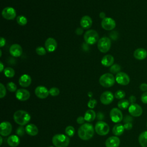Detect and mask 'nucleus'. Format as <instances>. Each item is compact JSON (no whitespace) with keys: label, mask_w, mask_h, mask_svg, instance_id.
<instances>
[{"label":"nucleus","mask_w":147,"mask_h":147,"mask_svg":"<svg viewBox=\"0 0 147 147\" xmlns=\"http://www.w3.org/2000/svg\"><path fill=\"white\" fill-rule=\"evenodd\" d=\"M94 129L92 124L88 123L82 124L78 129V136L83 140H88L93 137Z\"/></svg>","instance_id":"nucleus-1"},{"label":"nucleus","mask_w":147,"mask_h":147,"mask_svg":"<svg viewBox=\"0 0 147 147\" xmlns=\"http://www.w3.org/2000/svg\"><path fill=\"white\" fill-rule=\"evenodd\" d=\"M13 118L17 124L21 126H24L30 121V115L26 111L20 110H17L14 113Z\"/></svg>","instance_id":"nucleus-2"},{"label":"nucleus","mask_w":147,"mask_h":147,"mask_svg":"<svg viewBox=\"0 0 147 147\" xmlns=\"http://www.w3.org/2000/svg\"><path fill=\"white\" fill-rule=\"evenodd\" d=\"M69 138L63 134H57L52 138V143L56 147H67L69 144Z\"/></svg>","instance_id":"nucleus-3"},{"label":"nucleus","mask_w":147,"mask_h":147,"mask_svg":"<svg viewBox=\"0 0 147 147\" xmlns=\"http://www.w3.org/2000/svg\"><path fill=\"white\" fill-rule=\"evenodd\" d=\"M99 82L100 84L106 88L113 86L115 82V78L110 73H106L103 74L99 78Z\"/></svg>","instance_id":"nucleus-4"},{"label":"nucleus","mask_w":147,"mask_h":147,"mask_svg":"<svg viewBox=\"0 0 147 147\" xmlns=\"http://www.w3.org/2000/svg\"><path fill=\"white\" fill-rule=\"evenodd\" d=\"M84 40L87 44L94 45L98 41L99 34L98 32L94 30H88L86 31L84 34Z\"/></svg>","instance_id":"nucleus-5"},{"label":"nucleus","mask_w":147,"mask_h":147,"mask_svg":"<svg viewBox=\"0 0 147 147\" xmlns=\"http://www.w3.org/2000/svg\"><path fill=\"white\" fill-rule=\"evenodd\" d=\"M97 46L100 52L106 53L110 49L111 40L107 37H103L98 40Z\"/></svg>","instance_id":"nucleus-6"},{"label":"nucleus","mask_w":147,"mask_h":147,"mask_svg":"<svg viewBox=\"0 0 147 147\" xmlns=\"http://www.w3.org/2000/svg\"><path fill=\"white\" fill-rule=\"evenodd\" d=\"M95 131L100 136H105L110 131L109 126L107 123L102 121H98L95 126Z\"/></svg>","instance_id":"nucleus-7"},{"label":"nucleus","mask_w":147,"mask_h":147,"mask_svg":"<svg viewBox=\"0 0 147 147\" xmlns=\"http://www.w3.org/2000/svg\"><path fill=\"white\" fill-rule=\"evenodd\" d=\"M110 117L111 121L114 123H118L123 119L122 111L118 108H113L110 112Z\"/></svg>","instance_id":"nucleus-8"},{"label":"nucleus","mask_w":147,"mask_h":147,"mask_svg":"<svg viewBox=\"0 0 147 147\" xmlns=\"http://www.w3.org/2000/svg\"><path fill=\"white\" fill-rule=\"evenodd\" d=\"M101 26L105 30H111L114 29L116 26V22L114 19L110 17H106L102 20Z\"/></svg>","instance_id":"nucleus-9"},{"label":"nucleus","mask_w":147,"mask_h":147,"mask_svg":"<svg viewBox=\"0 0 147 147\" xmlns=\"http://www.w3.org/2000/svg\"><path fill=\"white\" fill-rule=\"evenodd\" d=\"M115 81L121 85L126 86L130 82V78L129 75L123 72H119L115 76Z\"/></svg>","instance_id":"nucleus-10"},{"label":"nucleus","mask_w":147,"mask_h":147,"mask_svg":"<svg viewBox=\"0 0 147 147\" xmlns=\"http://www.w3.org/2000/svg\"><path fill=\"white\" fill-rule=\"evenodd\" d=\"M2 16L6 20H12L16 16V11L11 7H6L2 11Z\"/></svg>","instance_id":"nucleus-11"},{"label":"nucleus","mask_w":147,"mask_h":147,"mask_svg":"<svg viewBox=\"0 0 147 147\" xmlns=\"http://www.w3.org/2000/svg\"><path fill=\"white\" fill-rule=\"evenodd\" d=\"M114 97V95L111 92L107 91L103 92L101 94L100 96V100L102 104L107 105L113 101Z\"/></svg>","instance_id":"nucleus-12"},{"label":"nucleus","mask_w":147,"mask_h":147,"mask_svg":"<svg viewBox=\"0 0 147 147\" xmlns=\"http://www.w3.org/2000/svg\"><path fill=\"white\" fill-rule=\"evenodd\" d=\"M129 113L131 116L140 117L142 114V109L139 105L132 103L129 107Z\"/></svg>","instance_id":"nucleus-13"},{"label":"nucleus","mask_w":147,"mask_h":147,"mask_svg":"<svg viewBox=\"0 0 147 147\" xmlns=\"http://www.w3.org/2000/svg\"><path fill=\"white\" fill-rule=\"evenodd\" d=\"M12 131V126L7 121L2 122L0 125V134L3 136H9Z\"/></svg>","instance_id":"nucleus-14"},{"label":"nucleus","mask_w":147,"mask_h":147,"mask_svg":"<svg viewBox=\"0 0 147 147\" xmlns=\"http://www.w3.org/2000/svg\"><path fill=\"white\" fill-rule=\"evenodd\" d=\"M35 95L40 99H45L47 98L49 94V90L44 86H37L34 90Z\"/></svg>","instance_id":"nucleus-15"},{"label":"nucleus","mask_w":147,"mask_h":147,"mask_svg":"<svg viewBox=\"0 0 147 147\" xmlns=\"http://www.w3.org/2000/svg\"><path fill=\"white\" fill-rule=\"evenodd\" d=\"M57 44L56 40L52 37L48 38L45 42V48L49 52L55 51L57 48Z\"/></svg>","instance_id":"nucleus-16"},{"label":"nucleus","mask_w":147,"mask_h":147,"mask_svg":"<svg viewBox=\"0 0 147 147\" xmlns=\"http://www.w3.org/2000/svg\"><path fill=\"white\" fill-rule=\"evenodd\" d=\"M17 99L20 101H25L30 97V92L28 90L24 88H20L17 90L16 92Z\"/></svg>","instance_id":"nucleus-17"},{"label":"nucleus","mask_w":147,"mask_h":147,"mask_svg":"<svg viewBox=\"0 0 147 147\" xmlns=\"http://www.w3.org/2000/svg\"><path fill=\"white\" fill-rule=\"evenodd\" d=\"M9 52L13 57H20L22 53V47L17 44L11 45L9 48Z\"/></svg>","instance_id":"nucleus-18"},{"label":"nucleus","mask_w":147,"mask_h":147,"mask_svg":"<svg viewBox=\"0 0 147 147\" xmlns=\"http://www.w3.org/2000/svg\"><path fill=\"white\" fill-rule=\"evenodd\" d=\"M120 144V140L117 136L109 137L105 141L106 147H118Z\"/></svg>","instance_id":"nucleus-19"},{"label":"nucleus","mask_w":147,"mask_h":147,"mask_svg":"<svg viewBox=\"0 0 147 147\" xmlns=\"http://www.w3.org/2000/svg\"><path fill=\"white\" fill-rule=\"evenodd\" d=\"M19 84L22 87L29 86L32 83V79L29 75L24 74L20 76L18 80Z\"/></svg>","instance_id":"nucleus-20"},{"label":"nucleus","mask_w":147,"mask_h":147,"mask_svg":"<svg viewBox=\"0 0 147 147\" xmlns=\"http://www.w3.org/2000/svg\"><path fill=\"white\" fill-rule=\"evenodd\" d=\"M133 56L137 60H144L147 56V51L143 48H139L134 51Z\"/></svg>","instance_id":"nucleus-21"},{"label":"nucleus","mask_w":147,"mask_h":147,"mask_svg":"<svg viewBox=\"0 0 147 147\" xmlns=\"http://www.w3.org/2000/svg\"><path fill=\"white\" fill-rule=\"evenodd\" d=\"M80 24L83 29H89L92 26V21L90 16H84L82 17Z\"/></svg>","instance_id":"nucleus-22"},{"label":"nucleus","mask_w":147,"mask_h":147,"mask_svg":"<svg viewBox=\"0 0 147 147\" xmlns=\"http://www.w3.org/2000/svg\"><path fill=\"white\" fill-rule=\"evenodd\" d=\"M25 131L28 134L32 136H36L38 132L37 127L35 125L32 124V123L28 124V125L26 126Z\"/></svg>","instance_id":"nucleus-23"},{"label":"nucleus","mask_w":147,"mask_h":147,"mask_svg":"<svg viewBox=\"0 0 147 147\" xmlns=\"http://www.w3.org/2000/svg\"><path fill=\"white\" fill-rule=\"evenodd\" d=\"M114 59L112 55H106L103 57L101 60V63L105 67L111 66L114 63Z\"/></svg>","instance_id":"nucleus-24"},{"label":"nucleus","mask_w":147,"mask_h":147,"mask_svg":"<svg viewBox=\"0 0 147 147\" xmlns=\"http://www.w3.org/2000/svg\"><path fill=\"white\" fill-rule=\"evenodd\" d=\"M20 138L16 135H11L7 138V144L11 147H16L20 144Z\"/></svg>","instance_id":"nucleus-25"},{"label":"nucleus","mask_w":147,"mask_h":147,"mask_svg":"<svg viewBox=\"0 0 147 147\" xmlns=\"http://www.w3.org/2000/svg\"><path fill=\"white\" fill-rule=\"evenodd\" d=\"M124 130H125V128H124V126L123 125H122L121 123H117L113 126L112 131H113V133L115 136H119L123 134Z\"/></svg>","instance_id":"nucleus-26"},{"label":"nucleus","mask_w":147,"mask_h":147,"mask_svg":"<svg viewBox=\"0 0 147 147\" xmlns=\"http://www.w3.org/2000/svg\"><path fill=\"white\" fill-rule=\"evenodd\" d=\"M85 121L87 122H92L96 118V113L92 109L88 110L86 111L84 116Z\"/></svg>","instance_id":"nucleus-27"},{"label":"nucleus","mask_w":147,"mask_h":147,"mask_svg":"<svg viewBox=\"0 0 147 147\" xmlns=\"http://www.w3.org/2000/svg\"><path fill=\"white\" fill-rule=\"evenodd\" d=\"M138 141L141 147H147V131H144L140 134Z\"/></svg>","instance_id":"nucleus-28"},{"label":"nucleus","mask_w":147,"mask_h":147,"mask_svg":"<svg viewBox=\"0 0 147 147\" xmlns=\"http://www.w3.org/2000/svg\"><path fill=\"white\" fill-rule=\"evenodd\" d=\"M118 107L120 109L125 110L128 108L130 106V102L127 99H121L118 102Z\"/></svg>","instance_id":"nucleus-29"},{"label":"nucleus","mask_w":147,"mask_h":147,"mask_svg":"<svg viewBox=\"0 0 147 147\" xmlns=\"http://www.w3.org/2000/svg\"><path fill=\"white\" fill-rule=\"evenodd\" d=\"M3 73L5 76L7 78H13L15 75V71L14 69H13L11 67H6L3 70Z\"/></svg>","instance_id":"nucleus-30"},{"label":"nucleus","mask_w":147,"mask_h":147,"mask_svg":"<svg viewBox=\"0 0 147 147\" xmlns=\"http://www.w3.org/2000/svg\"><path fill=\"white\" fill-rule=\"evenodd\" d=\"M17 22L18 24V25L21 26H24L28 22L27 18L24 16H18L17 17Z\"/></svg>","instance_id":"nucleus-31"},{"label":"nucleus","mask_w":147,"mask_h":147,"mask_svg":"<svg viewBox=\"0 0 147 147\" xmlns=\"http://www.w3.org/2000/svg\"><path fill=\"white\" fill-rule=\"evenodd\" d=\"M121 69V66L117 64L112 65L110 68V72H111L112 74H118L120 72Z\"/></svg>","instance_id":"nucleus-32"},{"label":"nucleus","mask_w":147,"mask_h":147,"mask_svg":"<svg viewBox=\"0 0 147 147\" xmlns=\"http://www.w3.org/2000/svg\"><path fill=\"white\" fill-rule=\"evenodd\" d=\"M65 133L68 137H72L75 134V129L72 126H68L65 129Z\"/></svg>","instance_id":"nucleus-33"},{"label":"nucleus","mask_w":147,"mask_h":147,"mask_svg":"<svg viewBox=\"0 0 147 147\" xmlns=\"http://www.w3.org/2000/svg\"><path fill=\"white\" fill-rule=\"evenodd\" d=\"M125 92L123 90H118L115 92L114 96L118 99H123L125 96Z\"/></svg>","instance_id":"nucleus-34"},{"label":"nucleus","mask_w":147,"mask_h":147,"mask_svg":"<svg viewBox=\"0 0 147 147\" xmlns=\"http://www.w3.org/2000/svg\"><path fill=\"white\" fill-rule=\"evenodd\" d=\"M7 89L10 92H15L17 90V86L13 82H9L6 86Z\"/></svg>","instance_id":"nucleus-35"},{"label":"nucleus","mask_w":147,"mask_h":147,"mask_svg":"<svg viewBox=\"0 0 147 147\" xmlns=\"http://www.w3.org/2000/svg\"><path fill=\"white\" fill-rule=\"evenodd\" d=\"M49 94L52 96H57L60 93V90L57 87H52L49 90Z\"/></svg>","instance_id":"nucleus-36"},{"label":"nucleus","mask_w":147,"mask_h":147,"mask_svg":"<svg viewBox=\"0 0 147 147\" xmlns=\"http://www.w3.org/2000/svg\"><path fill=\"white\" fill-rule=\"evenodd\" d=\"M36 52L37 55H41V56H42V55H44L46 54L45 48H44L42 47H38L36 49Z\"/></svg>","instance_id":"nucleus-37"},{"label":"nucleus","mask_w":147,"mask_h":147,"mask_svg":"<svg viewBox=\"0 0 147 147\" xmlns=\"http://www.w3.org/2000/svg\"><path fill=\"white\" fill-rule=\"evenodd\" d=\"M6 94V88L2 83H0V98H3Z\"/></svg>","instance_id":"nucleus-38"},{"label":"nucleus","mask_w":147,"mask_h":147,"mask_svg":"<svg viewBox=\"0 0 147 147\" xmlns=\"http://www.w3.org/2000/svg\"><path fill=\"white\" fill-rule=\"evenodd\" d=\"M25 132H26L25 128H24L23 126H22L18 127L16 130V133H17V135H18L19 136H24L25 134Z\"/></svg>","instance_id":"nucleus-39"},{"label":"nucleus","mask_w":147,"mask_h":147,"mask_svg":"<svg viewBox=\"0 0 147 147\" xmlns=\"http://www.w3.org/2000/svg\"><path fill=\"white\" fill-rule=\"evenodd\" d=\"M97 102L95 99H90L87 103V106L90 109H93L96 105Z\"/></svg>","instance_id":"nucleus-40"},{"label":"nucleus","mask_w":147,"mask_h":147,"mask_svg":"<svg viewBox=\"0 0 147 147\" xmlns=\"http://www.w3.org/2000/svg\"><path fill=\"white\" fill-rule=\"evenodd\" d=\"M141 101L143 103L147 104V91L144 92L141 96Z\"/></svg>","instance_id":"nucleus-41"},{"label":"nucleus","mask_w":147,"mask_h":147,"mask_svg":"<svg viewBox=\"0 0 147 147\" xmlns=\"http://www.w3.org/2000/svg\"><path fill=\"white\" fill-rule=\"evenodd\" d=\"M123 126H124V128H125V129L127 130L131 129H132V127H133V124H132V123H131V122H127V123H125L124 124V125H123Z\"/></svg>","instance_id":"nucleus-42"},{"label":"nucleus","mask_w":147,"mask_h":147,"mask_svg":"<svg viewBox=\"0 0 147 147\" xmlns=\"http://www.w3.org/2000/svg\"><path fill=\"white\" fill-rule=\"evenodd\" d=\"M133 121V118L130 117V115H126L125 117L123 122L125 123H127V122H131Z\"/></svg>","instance_id":"nucleus-43"},{"label":"nucleus","mask_w":147,"mask_h":147,"mask_svg":"<svg viewBox=\"0 0 147 147\" xmlns=\"http://www.w3.org/2000/svg\"><path fill=\"white\" fill-rule=\"evenodd\" d=\"M140 88L141 91L146 92L147 91V84L145 83H143L140 84Z\"/></svg>","instance_id":"nucleus-44"},{"label":"nucleus","mask_w":147,"mask_h":147,"mask_svg":"<svg viewBox=\"0 0 147 147\" xmlns=\"http://www.w3.org/2000/svg\"><path fill=\"white\" fill-rule=\"evenodd\" d=\"M84 121H85L84 118L83 117H82V116L79 117L77 118V119H76V122H77V123H79V124H83V123H84Z\"/></svg>","instance_id":"nucleus-45"},{"label":"nucleus","mask_w":147,"mask_h":147,"mask_svg":"<svg viewBox=\"0 0 147 147\" xmlns=\"http://www.w3.org/2000/svg\"><path fill=\"white\" fill-rule=\"evenodd\" d=\"M129 101L130 103H135V102L136 101V98L134 95H131L129 98Z\"/></svg>","instance_id":"nucleus-46"},{"label":"nucleus","mask_w":147,"mask_h":147,"mask_svg":"<svg viewBox=\"0 0 147 147\" xmlns=\"http://www.w3.org/2000/svg\"><path fill=\"white\" fill-rule=\"evenodd\" d=\"M76 33L78 34V35H81L83 32V30L82 28H78L76 29V31H75Z\"/></svg>","instance_id":"nucleus-47"},{"label":"nucleus","mask_w":147,"mask_h":147,"mask_svg":"<svg viewBox=\"0 0 147 147\" xmlns=\"http://www.w3.org/2000/svg\"><path fill=\"white\" fill-rule=\"evenodd\" d=\"M6 44V40L3 37H1V40H0V47H3Z\"/></svg>","instance_id":"nucleus-48"},{"label":"nucleus","mask_w":147,"mask_h":147,"mask_svg":"<svg viewBox=\"0 0 147 147\" xmlns=\"http://www.w3.org/2000/svg\"><path fill=\"white\" fill-rule=\"evenodd\" d=\"M97 118H98V119L99 120H102L104 118V115H103V114L102 113H100V112H99L98 114H97Z\"/></svg>","instance_id":"nucleus-49"},{"label":"nucleus","mask_w":147,"mask_h":147,"mask_svg":"<svg viewBox=\"0 0 147 147\" xmlns=\"http://www.w3.org/2000/svg\"><path fill=\"white\" fill-rule=\"evenodd\" d=\"M99 17H100V18L104 19L105 18H106V14L104 12H101L99 14Z\"/></svg>","instance_id":"nucleus-50"},{"label":"nucleus","mask_w":147,"mask_h":147,"mask_svg":"<svg viewBox=\"0 0 147 147\" xmlns=\"http://www.w3.org/2000/svg\"><path fill=\"white\" fill-rule=\"evenodd\" d=\"M0 71L1 72H2L3 70L4 69V66H3V64H2V63L1 61H0Z\"/></svg>","instance_id":"nucleus-51"},{"label":"nucleus","mask_w":147,"mask_h":147,"mask_svg":"<svg viewBox=\"0 0 147 147\" xmlns=\"http://www.w3.org/2000/svg\"><path fill=\"white\" fill-rule=\"evenodd\" d=\"M0 140H1V142H0V145H1L2 144V142H3V140H2V137H0Z\"/></svg>","instance_id":"nucleus-52"},{"label":"nucleus","mask_w":147,"mask_h":147,"mask_svg":"<svg viewBox=\"0 0 147 147\" xmlns=\"http://www.w3.org/2000/svg\"><path fill=\"white\" fill-rule=\"evenodd\" d=\"M88 95H89L90 97H91V96L92 95V94L91 92H89V93H88Z\"/></svg>","instance_id":"nucleus-53"},{"label":"nucleus","mask_w":147,"mask_h":147,"mask_svg":"<svg viewBox=\"0 0 147 147\" xmlns=\"http://www.w3.org/2000/svg\"><path fill=\"white\" fill-rule=\"evenodd\" d=\"M0 56H2V51H1V49L0 50Z\"/></svg>","instance_id":"nucleus-54"},{"label":"nucleus","mask_w":147,"mask_h":147,"mask_svg":"<svg viewBox=\"0 0 147 147\" xmlns=\"http://www.w3.org/2000/svg\"><path fill=\"white\" fill-rule=\"evenodd\" d=\"M49 147H53V146H49Z\"/></svg>","instance_id":"nucleus-55"},{"label":"nucleus","mask_w":147,"mask_h":147,"mask_svg":"<svg viewBox=\"0 0 147 147\" xmlns=\"http://www.w3.org/2000/svg\"><path fill=\"white\" fill-rule=\"evenodd\" d=\"M146 127H147V122H146Z\"/></svg>","instance_id":"nucleus-56"}]
</instances>
